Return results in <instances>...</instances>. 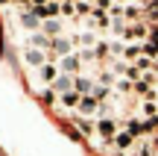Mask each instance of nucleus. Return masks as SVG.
Returning <instances> with one entry per match:
<instances>
[{"instance_id": "nucleus-1", "label": "nucleus", "mask_w": 158, "mask_h": 156, "mask_svg": "<svg viewBox=\"0 0 158 156\" xmlns=\"http://www.w3.org/2000/svg\"><path fill=\"white\" fill-rule=\"evenodd\" d=\"M117 133H120V127H117L114 118H100V121H97V136H100L102 141H114Z\"/></svg>"}, {"instance_id": "nucleus-2", "label": "nucleus", "mask_w": 158, "mask_h": 156, "mask_svg": "<svg viewBox=\"0 0 158 156\" xmlns=\"http://www.w3.org/2000/svg\"><path fill=\"white\" fill-rule=\"evenodd\" d=\"M126 156H155V147H152V136H141L135 145L126 150Z\"/></svg>"}, {"instance_id": "nucleus-3", "label": "nucleus", "mask_w": 158, "mask_h": 156, "mask_svg": "<svg viewBox=\"0 0 158 156\" xmlns=\"http://www.w3.org/2000/svg\"><path fill=\"white\" fill-rule=\"evenodd\" d=\"M79 115L82 118H94V115H100V100L94 97V94H82V100H79Z\"/></svg>"}, {"instance_id": "nucleus-4", "label": "nucleus", "mask_w": 158, "mask_h": 156, "mask_svg": "<svg viewBox=\"0 0 158 156\" xmlns=\"http://www.w3.org/2000/svg\"><path fill=\"white\" fill-rule=\"evenodd\" d=\"M94 86H97V80H91V77H73V91L76 94H94Z\"/></svg>"}, {"instance_id": "nucleus-5", "label": "nucleus", "mask_w": 158, "mask_h": 156, "mask_svg": "<svg viewBox=\"0 0 158 156\" xmlns=\"http://www.w3.org/2000/svg\"><path fill=\"white\" fill-rule=\"evenodd\" d=\"M50 88H53L56 94H68V91H73V77H70V74H59V80L53 82Z\"/></svg>"}, {"instance_id": "nucleus-6", "label": "nucleus", "mask_w": 158, "mask_h": 156, "mask_svg": "<svg viewBox=\"0 0 158 156\" xmlns=\"http://www.w3.org/2000/svg\"><path fill=\"white\" fill-rule=\"evenodd\" d=\"M79 68H82V59H79V56H73V53L62 59V74H70V77L76 74V77H79Z\"/></svg>"}, {"instance_id": "nucleus-7", "label": "nucleus", "mask_w": 158, "mask_h": 156, "mask_svg": "<svg viewBox=\"0 0 158 156\" xmlns=\"http://www.w3.org/2000/svg\"><path fill=\"white\" fill-rule=\"evenodd\" d=\"M27 65H32V68H44V65H47V53L38 50V47L27 50Z\"/></svg>"}, {"instance_id": "nucleus-8", "label": "nucleus", "mask_w": 158, "mask_h": 156, "mask_svg": "<svg viewBox=\"0 0 158 156\" xmlns=\"http://www.w3.org/2000/svg\"><path fill=\"white\" fill-rule=\"evenodd\" d=\"M29 44H32V47H41V50H50V47H53V38H50V35H47V33H32V38H29Z\"/></svg>"}, {"instance_id": "nucleus-9", "label": "nucleus", "mask_w": 158, "mask_h": 156, "mask_svg": "<svg viewBox=\"0 0 158 156\" xmlns=\"http://www.w3.org/2000/svg\"><path fill=\"white\" fill-rule=\"evenodd\" d=\"M70 44H73L70 38H59V35H56V38H53V47H50V50L56 53V56H62V53H64V56H70Z\"/></svg>"}, {"instance_id": "nucleus-10", "label": "nucleus", "mask_w": 158, "mask_h": 156, "mask_svg": "<svg viewBox=\"0 0 158 156\" xmlns=\"http://www.w3.org/2000/svg\"><path fill=\"white\" fill-rule=\"evenodd\" d=\"M138 18H141V6L138 3H126L123 6V21L126 24H138Z\"/></svg>"}, {"instance_id": "nucleus-11", "label": "nucleus", "mask_w": 158, "mask_h": 156, "mask_svg": "<svg viewBox=\"0 0 158 156\" xmlns=\"http://www.w3.org/2000/svg\"><path fill=\"white\" fill-rule=\"evenodd\" d=\"M114 145H117L120 150H129V147L135 145V136H132L129 130H120V133H117V139H114Z\"/></svg>"}, {"instance_id": "nucleus-12", "label": "nucleus", "mask_w": 158, "mask_h": 156, "mask_svg": "<svg viewBox=\"0 0 158 156\" xmlns=\"http://www.w3.org/2000/svg\"><path fill=\"white\" fill-rule=\"evenodd\" d=\"M41 80H44V82H50V86L59 80V68H56V62H47L44 68H41Z\"/></svg>"}, {"instance_id": "nucleus-13", "label": "nucleus", "mask_w": 158, "mask_h": 156, "mask_svg": "<svg viewBox=\"0 0 158 156\" xmlns=\"http://www.w3.org/2000/svg\"><path fill=\"white\" fill-rule=\"evenodd\" d=\"M141 118H158V100H143L141 103Z\"/></svg>"}, {"instance_id": "nucleus-14", "label": "nucleus", "mask_w": 158, "mask_h": 156, "mask_svg": "<svg viewBox=\"0 0 158 156\" xmlns=\"http://www.w3.org/2000/svg\"><path fill=\"white\" fill-rule=\"evenodd\" d=\"M79 100H82V94H76V91H68V94H59V103H62L64 109H70V106H79Z\"/></svg>"}, {"instance_id": "nucleus-15", "label": "nucleus", "mask_w": 158, "mask_h": 156, "mask_svg": "<svg viewBox=\"0 0 158 156\" xmlns=\"http://www.w3.org/2000/svg\"><path fill=\"white\" fill-rule=\"evenodd\" d=\"M76 127L82 130L85 136H91V133H94V130H97V124L91 121V118H79V121H76Z\"/></svg>"}, {"instance_id": "nucleus-16", "label": "nucleus", "mask_w": 158, "mask_h": 156, "mask_svg": "<svg viewBox=\"0 0 158 156\" xmlns=\"http://www.w3.org/2000/svg\"><path fill=\"white\" fill-rule=\"evenodd\" d=\"M62 15H64V18H76V6H73V0H64V3H62Z\"/></svg>"}, {"instance_id": "nucleus-17", "label": "nucleus", "mask_w": 158, "mask_h": 156, "mask_svg": "<svg viewBox=\"0 0 158 156\" xmlns=\"http://www.w3.org/2000/svg\"><path fill=\"white\" fill-rule=\"evenodd\" d=\"M44 29H47V33H59V21H56V18H53V21H47Z\"/></svg>"}, {"instance_id": "nucleus-18", "label": "nucleus", "mask_w": 158, "mask_h": 156, "mask_svg": "<svg viewBox=\"0 0 158 156\" xmlns=\"http://www.w3.org/2000/svg\"><path fill=\"white\" fill-rule=\"evenodd\" d=\"M152 147H155V153H158V133L152 136Z\"/></svg>"}, {"instance_id": "nucleus-19", "label": "nucleus", "mask_w": 158, "mask_h": 156, "mask_svg": "<svg viewBox=\"0 0 158 156\" xmlns=\"http://www.w3.org/2000/svg\"><path fill=\"white\" fill-rule=\"evenodd\" d=\"M18 3H23V6H29V3H32V0H18Z\"/></svg>"}, {"instance_id": "nucleus-20", "label": "nucleus", "mask_w": 158, "mask_h": 156, "mask_svg": "<svg viewBox=\"0 0 158 156\" xmlns=\"http://www.w3.org/2000/svg\"><path fill=\"white\" fill-rule=\"evenodd\" d=\"M0 3H9V0H0Z\"/></svg>"}]
</instances>
